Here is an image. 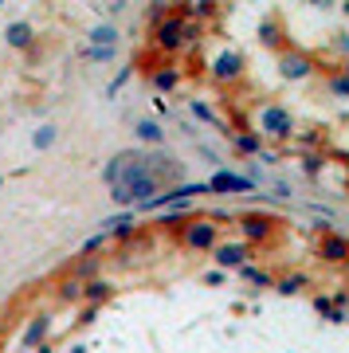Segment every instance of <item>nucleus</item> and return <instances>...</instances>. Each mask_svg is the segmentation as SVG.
<instances>
[{"label":"nucleus","mask_w":349,"mask_h":353,"mask_svg":"<svg viewBox=\"0 0 349 353\" xmlns=\"http://www.w3.org/2000/svg\"><path fill=\"white\" fill-rule=\"evenodd\" d=\"M137 130H141V138H150V141H157V138H161V134H157V126H153V122H141V126H137Z\"/></svg>","instance_id":"nucleus-7"},{"label":"nucleus","mask_w":349,"mask_h":353,"mask_svg":"<svg viewBox=\"0 0 349 353\" xmlns=\"http://www.w3.org/2000/svg\"><path fill=\"white\" fill-rule=\"evenodd\" d=\"M306 71V63L302 59H287V75H302Z\"/></svg>","instance_id":"nucleus-8"},{"label":"nucleus","mask_w":349,"mask_h":353,"mask_svg":"<svg viewBox=\"0 0 349 353\" xmlns=\"http://www.w3.org/2000/svg\"><path fill=\"white\" fill-rule=\"evenodd\" d=\"M239 71V59L236 55H224V59H220V75H236Z\"/></svg>","instance_id":"nucleus-6"},{"label":"nucleus","mask_w":349,"mask_h":353,"mask_svg":"<svg viewBox=\"0 0 349 353\" xmlns=\"http://www.w3.org/2000/svg\"><path fill=\"white\" fill-rule=\"evenodd\" d=\"M126 165L134 169V176H130V181H114V196H118V201H146V196L157 189V176H150L141 169V157H126Z\"/></svg>","instance_id":"nucleus-1"},{"label":"nucleus","mask_w":349,"mask_h":353,"mask_svg":"<svg viewBox=\"0 0 349 353\" xmlns=\"http://www.w3.org/2000/svg\"><path fill=\"white\" fill-rule=\"evenodd\" d=\"M216 259H220V263H239V259H243V248H220Z\"/></svg>","instance_id":"nucleus-4"},{"label":"nucleus","mask_w":349,"mask_h":353,"mask_svg":"<svg viewBox=\"0 0 349 353\" xmlns=\"http://www.w3.org/2000/svg\"><path fill=\"white\" fill-rule=\"evenodd\" d=\"M259 122H263V130H271V134H287V130H290V114L267 106V110L259 114Z\"/></svg>","instance_id":"nucleus-2"},{"label":"nucleus","mask_w":349,"mask_h":353,"mask_svg":"<svg viewBox=\"0 0 349 353\" xmlns=\"http://www.w3.org/2000/svg\"><path fill=\"white\" fill-rule=\"evenodd\" d=\"M8 39H12L16 48H24V43H28V24H16L12 32H8Z\"/></svg>","instance_id":"nucleus-5"},{"label":"nucleus","mask_w":349,"mask_h":353,"mask_svg":"<svg viewBox=\"0 0 349 353\" xmlns=\"http://www.w3.org/2000/svg\"><path fill=\"white\" fill-rule=\"evenodd\" d=\"M212 189H251V181L232 176V173H220V176H212Z\"/></svg>","instance_id":"nucleus-3"}]
</instances>
